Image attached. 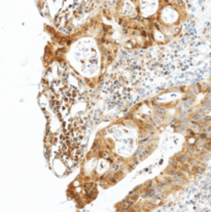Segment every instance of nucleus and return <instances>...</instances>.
Here are the masks:
<instances>
[{"label":"nucleus","instance_id":"nucleus-2","mask_svg":"<svg viewBox=\"0 0 211 212\" xmlns=\"http://www.w3.org/2000/svg\"><path fill=\"white\" fill-rule=\"evenodd\" d=\"M101 156H102L104 158H108V153L107 152H102V153H101Z\"/></svg>","mask_w":211,"mask_h":212},{"label":"nucleus","instance_id":"nucleus-1","mask_svg":"<svg viewBox=\"0 0 211 212\" xmlns=\"http://www.w3.org/2000/svg\"><path fill=\"white\" fill-rule=\"evenodd\" d=\"M85 187L87 189H91V187H92V183H85Z\"/></svg>","mask_w":211,"mask_h":212}]
</instances>
